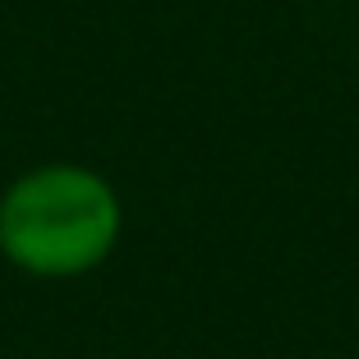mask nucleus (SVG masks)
<instances>
[{"mask_svg": "<svg viewBox=\"0 0 359 359\" xmlns=\"http://www.w3.org/2000/svg\"><path fill=\"white\" fill-rule=\"evenodd\" d=\"M120 226L125 212L111 180L74 161L32 166L0 194V258L46 281L102 267Z\"/></svg>", "mask_w": 359, "mask_h": 359, "instance_id": "obj_1", "label": "nucleus"}]
</instances>
